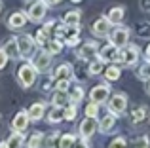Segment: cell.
Listing matches in <instances>:
<instances>
[{"mask_svg":"<svg viewBox=\"0 0 150 148\" xmlns=\"http://www.w3.org/2000/svg\"><path fill=\"white\" fill-rule=\"evenodd\" d=\"M36 74L38 70L34 68V65L33 63H23L21 67H19V70H17V82H19V85L21 87H30V85L36 82Z\"/></svg>","mask_w":150,"mask_h":148,"instance_id":"1","label":"cell"},{"mask_svg":"<svg viewBox=\"0 0 150 148\" xmlns=\"http://www.w3.org/2000/svg\"><path fill=\"white\" fill-rule=\"evenodd\" d=\"M122 65L125 67H133L139 61V51H137V46H125V48L120 49V55H118Z\"/></svg>","mask_w":150,"mask_h":148,"instance_id":"2","label":"cell"},{"mask_svg":"<svg viewBox=\"0 0 150 148\" xmlns=\"http://www.w3.org/2000/svg\"><path fill=\"white\" fill-rule=\"evenodd\" d=\"M46 11H48V2H44V0H34L33 6L29 8L27 17H29L30 21H34V23H40L42 19L46 17Z\"/></svg>","mask_w":150,"mask_h":148,"instance_id":"3","label":"cell"},{"mask_svg":"<svg viewBox=\"0 0 150 148\" xmlns=\"http://www.w3.org/2000/svg\"><path fill=\"white\" fill-rule=\"evenodd\" d=\"M30 63L34 65V68H36L38 72L50 70V67H51V53L46 51V49H42V51H38L36 55H34V59L30 61Z\"/></svg>","mask_w":150,"mask_h":148,"instance_id":"4","label":"cell"},{"mask_svg":"<svg viewBox=\"0 0 150 148\" xmlns=\"http://www.w3.org/2000/svg\"><path fill=\"white\" fill-rule=\"evenodd\" d=\"M34 44H36V40H34L33 36H29V34H21V36L17 38L19 55H21V57H30L33 51H34Z\"/></svg>","mask_w":150,"mask_h":148,"instance_id":"5","label":"cell"},{"mask_svg":"<svg viewBox=\"0 0 150 148\" xmlns=\"http://www.w3.org/2000/svg\"><path fill=\"white\" fill-rule=\"evenodd\" d=\"M125 108H127V97H125V95L118 93V95H114L112 99H110L108 110L112 112L114 116H122V114L125 112Z\"/></svg>","mask_w":150,"mask_h":148,"instance_id":"6","label":"cell"},{"mask_svg":"<svg viewBox=\"0 0 150 148\" xmlns=\"http://www.w3.org/2000/svg\"><path fill=\"white\" fill-rule=\"evenodd\" d=\"M108 38H110V44H114L116 48H124V46L127 44L129 30L125 29V27H116V29L108 34Z\"/></svg>","mask_w":150,"mask_h":148,"instance_id":"7","label":"cell"},{"mask_svg":"<svg viewBox=\"0 0 150 148\" xmlns=\"http://www.w3.org/2000/svg\"><path fill=\"white\" fill-rule=\"evenodd\" d=\"M118 55H120V49L114 44L103 46V49L99 51V59H103L105 63H114V61H118Z\"/></svg>","mask_w":150,"mask_h":148,"instance_id":"8","label":"cell"},{"mask_svg":"<svg viewBox=\"0 0 150 148\" xmlns=\"http://www.w3.org/2000/svg\"><path fill=\"white\" fill-rule=\"evenodd\" d=\"M29 122H30V118H29V112L27 110H19L17 114H15V118H13V122H11V127H13V131H25L27 129V125H29Z\"/></svg>","mask_w":150,"mask_h":148,"instance_id":"9","label":"cell"},{"mask_svg":"<svg viewBox=\"0 0 150 148\" xmlns=\"http://www.w3.org/2000/svg\"><path fill=\"white\" fill-rule=\"evenodd\" d=\"M95 129H97V120L91 118V116H86V120L80 123V135L84 139H89L95 133Z\"/></svg>","mask_w":150,"mask_h":148,"instance_id":"10","label":"cell"},{"mask_svg":"<svg viewBox=\"0 0 150 148\" xmlns=\"http://www.w3.org/2000/svg\"><path fill=\"white\" fill-rule=\"evenodd\" d=\"M108 93H110L108 85H97V87H93V89H91L89 97H91L93 103L103 104V103H106V99H108Z\"/></svg>","mask_w":150,"mask_h":148,"instance_id":"11","label":"cell"},{"mask_svg":"<svg viewBox=\"0 0 150 148\" xmlns=\"http://www.w3.org/2000/svg\"><path fill=\"white\" fill-rule=\"evenodd\" d=\"M110 25H112V23L108 21V17H101V19H97V21L93 23V32H95L97 36H108L110 34Z\"/></svg>","mask_w":150,"mask_h":148,"instance_id":"12","label":"cell"},{"mask_svg":"<svg viewBox=\"0 0 150 148\" xmlns=\"http://www.w3.org/2000/svg\"><path fill=\"white\" fill-rule=\"evenodd\" d=\"M72 74H74V68L70 67L69 63H63V65H59V67L55 68L53 80H70V78H72Z\"/></svg>","mask_w":150,"mask_h":148,"instance_id":"13","label":"cell"},{"mask_svg":"<svg viewBox=\"0 0 150 148\" xmlns=\"http://www.w3.org/2000/svg\"><path fill=\"white\" fill-rule=\"evenodd\" d=\"M97 48H99V46H97L95 42H86V44L78 49V57H80V59H84V61L91 59V57H95Z\"/></svg>","mask_w":150,"mask_h":148,"instance_id":"14","label":"cell"},{"mask_svg":"<svg viewBox=\"0 0 150 148\" xmlns=\"http://www.w3.org/2000/svg\"><path fill=\"white\" fill-rule=\"evenodd\" d=\"M25 23H27V13H23V11H13L8 17V27L10 29H21V27H25Z\"/></svg>","mask_w":150,"mask_h":148,"instance_id":"15","label":"cell"},{"mask_svg":"<svg viewBox=\"0 0 150 148\" xmlns=\"http://www.w3.org/2000/svg\"><path fill=\"white\" fill-rule=\"evenodd\" d=\"M44 110H46V104H44V103H34L27 112H29V118H30V120L38 122V120L44 118Z\"/></svg>","mask_w":150,"mask_h":148,"instance_id":"16","label":"cell"},{"mask_svg":"<svg viewBox=\"0 0 150 148\" xmlns=\"http://www.w3.org/2000/svg\"><path fill=\"white\" fill-rule=\"evenodd\" d=\"M4 49H6L8 57L10 59H19V46H17V38H10V40L6 42V46H4Z\"/></svg>","mask_w":150,"mask_h":148,"instance_id":"17","label":"cell"},{"mask_svg":"<svg viewBox=\"0 0 150 148\" xmlns=\"http://www.w3.org/2000/svg\"><path fill=\"white\" fill-rule=\"evenodd\" d=\"M69 93L67 91H61V89H55V93H53V97H51V104H53V106H65L67 103H69Z\"/></svg>","mask_w":150,"mask_h":148,"instance_id":"18","label":"cell"},{"mask_svg":"<svg viewBox=\"0 0 150 148\" xmlns=\"http://www.w3.org/2000/svg\"><path fill=\"white\" fill-rule=\"evenodd\" d=\"M61 120H65V108L53 106V108L50 110V114H48V122H50V123H59Z\"/></svg>","mask_w":150,"mask_h":148,"instance_id":"19","label":"cell"},{"mask_svg":"<svg viewBox=\"0 0 150 148\" xmlns=\"http://www.w3.org/2000/svg\"><path fill=\"white\" fill-rule=\"evenodd\" d=\"M23 141H25V137H23L21 131H13V133L10 135V139H8V146L10 148H21Z\"/></svg>","mask_w":150,"mask_h":148,"instance_id":"20","label":"cell"},{"mask_svg":"<svg viewBox=\"0 0 150 148\" xmlns=\"http://www.w3.org/2000/svg\"><path fill=\"white\" fill-rule=\"evenodd\" d=\"M108 21L114 23V25H118V23H122V19H124V8H112V10L108 11Z\"/></svg>","mask_w":150,"mask_h":148,"instance_id":"21","label":"cell"},{"mask_svg":"<svg viewBox=\"0 0 150 148\" xmlns=\"http://www.w3.org/2000/svg\"><path fill=\"white\" fill-rule=\"evenodd\" d=\"M59 133H50L48 137L42 141V148H59Z\"/></svg>","mask_w":150,"mask_h":148,"instance_id":"22","label":"cell"},{"mask_svg":"<svg viewBox=\"0 0 150 148\" xmlns=\"http://www.w3.org/2000/svg\"><path fill=\"white\" fill-rule=\"evenodd\" d=\"M42 141H44V135L40 131H34L27 142V148H42Z\"/></svg>","mask_w":150,"mask_h":148,"instance_id":"23","label":"cell"},{"mask_svg":"<svg viewBox=\"0 0 150 148\" xmlns=\"http://www.w3.org/2000/svg\"><path fill=\"white\" fill-rule=\"evenodd\" d=\"M114 122H116V120H114V114L110 112L108 116H105V118H103V122H101L99 129L103 131V133H108V131H110V129L114 127Z\"/></svg>","mask_w":150,"mask_h":148,"instance_id":"24","label":"cell"},{"mask_svg":"<svg viewBox=\"0 0 150 148\" xmlns=\"http://www.w3.org/2000/svg\"><path fill=\"white\" fill-rule=\"evenodd\" d=\"M63 23L65 25H78L80 23V11H67L65 17H63Z\"/></svg>","mask_w":150,"mask_h":148,"instance_id":"25","label":"cell"},{"mask_svg":"<svg viewBox=\"0 0 150 148\" xmlns=\"http://www.w3.org/2000/svg\"><path fill=\"white\" fill-rule=\"evenodd\" d=\"M74 141H76V137H74L72 133H65L59 137V148H70L74 144Z\"/></svg>","mask_w":150,"mask_h":148,"instance_id":"26","label":"cell"},{"mask_svg":"<svg viewBox=\"0 0 150 148\" xmlns=\"http://www.w3.org/2000/svg\"><path fill=\"white\" fill-rule=\"evenodd\" d=\"M44 49H46V51H50L51 55H55V53H59L63 49V44L59 40H48V44L44 46Z\"/></svg>","mask_w":150,"mask_h":148,"instance_id":"27","label":"cell"},{"mask_svg":"<svg viewBox=\"0 0 150 148\" xmlns=\"http://www.w3.org/2000/svg\"><path fill=\"white\" fill-rule=\"evenodd\" d=\"M144 116H146V108L139 106V108H135V110L131 112V122L133 123H141L144 120Z\"/></svg>","mask_w":150,"mask_h":148,"instance_id":"28","label":"cell"},{"mask_svg":"<svg viewBox=\"0 0 150 148\" xmlns=\"http://www.w3.org/2000/svg\"><path fill=\"white\" fill-rule=\"evenodd\" d=\"M103 67H105V61H103V59H95V61L89 63L88 72L89 74H99V72H103Z\"/></svg>","mask_w":150,"mask_h":148,"instance_id":"29","label":"cell"},{"mask_svg":"<svg viewBox=\"0 0 150 148\" xmlns=\"http://www.w3.org/2000/svg\"><path fill=\"white\" fill-rule=\"evenodd\" d=\"M135 32L139 34L141 38H146V36H150V23H148V21H144V23H141V25H137Z\"/></svg>","mask_w":150,"mask_h":148,"instance_id":"30","label":"cell"},{"mask_svg":"<svg viewBox=\"0 0 150 148\" xmlns=\"http://www.w3.org/2000/svg\"><path fill=\"white\" fill-rule=\"evenodd\" d=\"M120 68L118 67H110V68H106V72H105V78L108 82H114V80H118V78H120Z\"/></svg>","mask_w":150,"mask_h":148,"instance_id":"31","label":"cell"},{"mask_svg":"<svg viewBox=\"0 0 150 148\" xmlns=\"http://www.w3.org/2000/svg\"><path fill=\"white\" fill-rule=\"evenodd\" d=\"M48 40H50V34L46 32L44 29H40V30H38V32H36V44L44 48V46L48 44Z\"/></svg>","mask_w":150,"mask_h":148,"instance_id":"32","label":"cell"},{"mask_svg":"<svg viewBox=\"0 0 150 148\" xmlns=\"http://www.w3.org/2000/svg\"><path fill=\"white\" fill-rule=\"evenodd\" d=\"M69 97H70L72 103H78V101H82V97H84V89H82V87H74L72 93H70Z\"/></svg>","mask_w":150,"mask_h":148,"instance_id":"33","label":"cell"},{"mask_svg":"<svg viewBox=\"0 0 150 148\" xmlns=\"http://www.w3.org/2000/svg\"><path fill=\"white\" fill-rule=\"evenodd\" d=\"M97 114H99V108H97V103H93V101H91V104H88V106H86V116H91V118H97Z\"/></svg>","mask_w":150,"mask_h":148,"instance_id":"34","label":"cell"},{"mask_svg":"<svg viewBox=\"0 0 150 148\" xmlns=\"http://www.w3.org/2000/svg\"><path fill=\"white\" fill-rule=\"evenodd\" d=\"M74 118H76V108H74V104H70V106H67V108H65V120L72 122Z\"/></svg>","mask_w":150,"mask_h":148,"instance_id":"35","label":"cell"},{"mask_svg":"<svg viewBox=\"0 0 150 148\" xmlns=\"http://www.w3.org/2000/svg\"><path fill=\"white\" fill-rule=\"evenodd\" d=\"M108 148H127V144H125V139L116 137V139H114V141L108 144Z\"/></svg>","mask_w":150,"mask_h":148,"instance_id":"36","label":"cell"},{"mask_svg":"<svg viewBox=\"0 0 150 148\" xmlns=\"http://www.w3.org/2000/svg\"><path fill=\"white\" fill-rule=\"evenodd\" d=\"M70 80H55V89H61V91H69Z\"/></svg>","mask_w":150,"mask_h":148,"instance_id":"37","label":"cell"},{"mask_svg":"<svg viewBox=\"0 0 150 148\" xmlns=\"http://www.w3.org/2000/svg\"><path fill=\"white\" fill-rule=\"evenodd\" d=\"M131 148H148V137H141V139H137L135 142H133V146Z\"/></svg>","mask_w":150,"mask_h":148,"instance_id":"38","label":"cell"},{"mask_svg":"<svg viewBox=\"0 0 150 148\" xmlns=\"http://www.w3.org/2000/svg\"><path fill=\"white\" fill-rule=\"evenodd\" d=\"M139 78H143V80H146V78H150V65L146 63L143 68L139 70Z\"/></svg>","mask_w":150,"mask_h":148,"instance_id":"39","label":"cell"},{"mask_svg":"<svg viewBox=\"0 0 150 148\" xmlns=\"http://www.w3.org/2000/svg\"><path fill=\"white\" fill-rule=\"evenodd\" d=\"M8 59H10V57H8L6 49H4V48H0V68H4V67H6Z\"/></svg>","mask_w":150,"mask_h":148,"instance_id":"40","label":"cell"},{"mask_svg":"<svg viewBox=\"0 0 150 148\" xmlns=\"http://www.w3.org/2000/svg\"><path fill=\"white\" fill-rule=\"evenodd\" d=\"M70 148H89V144H88V141H84V137H82V139H76Z\"/></svg>","mask_w":150,"mask_h":148,"instance_id":"41","label":"cell"},{"mask_svg":"<svg viewBox=\"0 0 150 148\" xmlns=\"http://www.w3.org/2000/svg\"><path fill=\"white\" fill-rule=\"evenodd\" d=\"M141 10H143V11L150 10V0H141Z\"/></svg>","mask_w":150,"mask_h":148,"instance_id":"42","label":"cell"},{"mask_svg":"<svg viewBox=\"0 0 150 148\" xmlns=\"http://www.w3.org/2000/svg\"><path fill=\"white\" fill-rule=\"evenodd\" d=\"M144 89H146V93L150 95V78H146V84H144Z\"/></svg>","mask_w":150,"mask_h":148,"instance_id":"43","label":"cell"},{"mask_svg":"<svg viewBox=\"0 0 150 148\" xmlns=\"http://www.w3.org/2000/svg\"><path fill=\"white\" fill-rule=\"evenodd\" d=\"M46 2H50V4H61L63 0H46Z\"/></svg>","mask_w":150,"mask_h":148,"instance_id":"44","label":"cell"},{"mask_svg":"<svg viewBox=\"0 0 150 148\" xmlns=\"http://www.w3.org/2000/svg\"><path fill=\"white\" fill-rule=\"evenodd\" d=\"M144 55H146V59H150V46L146 48V51H144Z\"/></svg>","mask_w":150,"mask_h":148,"instance_id":"45","label":"cell"},{"mask_svg":"<svg viewBox=\"0 0 150 148\" xmlns=\"http://www.w3.org/2000/svg\"><path fill=\"white\" fill-rule=\"evenodd\" d=\"M0 148H10V146H8V141L6 142H0Z\"/></svg>","mask_w":150,"mask_h":148,"instance_id":"46","label":"cell"},{"mask_svg":"<svg viewBox=\"0 0 150 148\" xmlns=\"http://www.w3.org/2000/svg\"><path fill=\"white\" fill-rule=\"evenodd\" d=\"M72 2H80V0H72Z\"/></svg>","mask_w":150,"mask_h":148,"instance_id":"47","label":"cell"},{"mask_svg":"<svg viewBox=\"0 0 150 148\" xmlns=\"http://www.w3.org/2000/svg\"><path fill=\"white\" fill-rule=\"evenodd\" d=\"M29 2H34V0H29Z\"/></svg>","mask_w":150,"mask_h":148,"instance_id":"48","label":"cell"},{"mask_svg":"<svg viewBox=\"0 0 150 148\" xmlns=\"http://www.w3.org/2000/svg\"><path fill=\"white\" fill-rule=\"evenodd\" d=\"M0 11H2V6H0Z\"/></svg>","mask_w":150,"mask_h":148,"instance_id":"49","label":"cell"}]
</instances>
